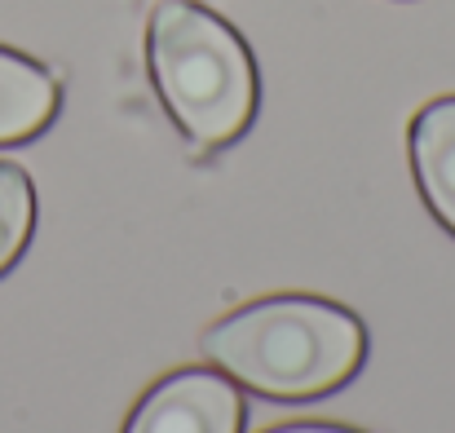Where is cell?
Instances as JSON below:
<instances>
[{"instance_id": "6", "label": "cell", "mask_w": 455, "mask_h": 433, "mask_svg": "<svg viewBox=\"0 0 455 433\" xmlns=\"http://www.w3.org/2000/svg\"><path fill=\"white\" fill-rule=\"evenodd\" d=\"M36 226V190L22 168L0 164V275L22 257Z\"/></svg>"}, {"instance_id": "5", "label": "cell", "mask_w": 455, "mask_h": 433, "mask_svg": "<svg viewBox=\"0 0 455 433\" xmlns=\"http://www.w3.org/2000/svg\"><path fill=\"white\" fill-rule=\"evenodd\" d=\"M58 111V80L27 62L22 53L0 49V146L27 142L49 129Z\"/></svg>"}, {"instance_id": "3", "label": "cell", "mask_w": 455, "mask_h": 433, "mask_svg": "<svg viewBox=\"0 0 455 433\" xmlns=\"http://www.w3.org/2000/svg\"><path fill=\"white\" fill-rule=\"evenodd\" d=\"M243 398L235 381L212 372H172L129 416L124 433H243Z\"/></svg>"}, {"instance_id": "2", "label": "cell", "mask_w": 455, "mask_h": 433, "mask_svg": "<svg viewBox=\"0 0 455 433\" xmlns=\"http://www.w3.org/2000/svg\"><path fill=\"white\" fill-rule=\"evenodd\" d=\"M155 89L195 150L230 146L257 111V71L243 40L190 0H164L151 13Z\"/></svg>"}, {"instance_id": "1", "label": "cell", "mask_w": 455, "mask_h": 433, "mask_svg": "<svg viewBox=\"0 0 455 433\" xmlns=\"http://www.w3.org/2000/svg\"><path fill=\"white\" fill-rule=\"evenodd\" d=\"M204 354L266 398L305 403L354 381L367 358V327L331 301L270 296L212 323Z\"/></svg>"}, {"instance_id": "4", "label": "cell", "mask_w": 455, "mask_h": 433, "mask_svg": "<svg viewBox=\"0 0 455 433\" xmlns=\"http://www.w3.org/2000/svg\"><path fill=\"white\" fill-rule=\"evenodd\" d=\"M416 181L434 217L455 235V98L425 107L411 124Z\"/></svg>"}, {"instance_id": "7", "label": "cell", "mask_w": 455, "mask_h": 433, "mask_svg": "<svg viewBox=\"0 0 455 433\" xmlns=\"http://www.w3.org/2000/svg\"><path fill=\"white\" fill-rule=\"evenodd\" d=\"M270 433H358V429H336V425H283Z\"/></svg>"}]
</instances>
